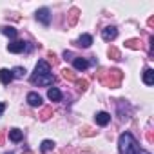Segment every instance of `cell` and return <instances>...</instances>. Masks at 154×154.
Returning a JSON list of instances; mask_svg holds the SVG:
<instances>
[{
  "instance_id": "31",
  "label": "cell",
  "mask_w": 154,
  "mask_h": 154,
  "mask_svg": "<svg viewBox=\"0 0 154 154\" xmlns=\"http://www.w3.org/2000/svg\"><path fill=\"white\" fill-rule=\"evenodd\" d=\"M24 154H33V152H29V150H26V152H24Z\"/></svg>"
},
{
  "instance_id": "32",
  "label": "cell",
  "mask_w": 154,
  "mask_h": 154,
  "mask_svg": "<svg viewBox=\"0 0 154 154\" xmlns=\"http://www.w3.org/2000/svg\"><path fill=\"white\" fill-rule=\"evenodd\" d=\"M6 154H13V152H6Z\"/></svg>"
},
{
  "instance_id": "15",
  "label": "cell",
  "mask_w": 154,
  "mask_h": 154,
  "mask_svg": "<svg viewBox=\"0 0 154 154\" xmlns=\"http://www.w3.org/2000/svg\"><path fill=\"white\" fill-rule=\"evenodd\" d=\"M47 98H49L51 102H60V100H62V93H60L56 87H51V89L47 91Z\"/></svg>"
},
{
  "instance_id": "13",
  "label": "cell",
  "mask_w": 154,
  "mask_h": 154,
  "mask_svg": "<svg viewBox=\"0 0 154 154\" xmlns=\"http://www.w3.org/2000/svg\"><path fill=\"white\" fill-rule=\"evenodd\" d=\"M91 44H93L91 35H82L78 40H76V45H80V47H91Z\"/></svg>"
},
{
  "instance_id": "28",
  "label": "cell",
  "mask_w": 154,
  "mask_h": 154,
  "mask_svg": "<svg viewBox=\"0 0 154 154\" xmlns=\"http://www.w3.org/2000/svg\"><path fill=\"white\" fill-rule=\"evenodd\" d=\"M4 136H6V131H0V145L4 143Z\"/></svg>"
},
{
  "instance_id": "24",
  "label": "cell",
  "mask_w": 154,
  "mask_h": 154,
  "mask_svg": "<svg viewBox=\"0 0 154 154\" xmlns=\"http://www.w3.org/2000/svg\"><path fill=\"white\" fill-rule=\"evenodd\" d=\"M11 72H13V78H22V76L26 74V69L24 67H15Z\"/></svg>"
},
{
  "instance_id": "27",
  "label": "cell",
  "mask_w": 154,
  "mask_h": 154,
  "mask_svg": "<svg viewBox=\"0 0 154 154\" xmlns=\"http://www.w3.org/2000/svg\"><path fill=\"white\" fill-rule=\"evenodd\" d=\"M72 56H74V54H72L71 51H65V53H63V58H65V60H72Z\"/></svg>"
},
{
  "instance_id": "20",
  "label": "cell",
  "mask_w": 154,
  "mask_h": 154,
  "mask_svg": "<svg viewBox=\"0 0 154 154\" xmlns=\"http://www.w3.org/2000/svg\"><path fill=\"white\" fill-rule=\"evenodd\" d=\"M125 47H129V49H141V42L138 38H131V40L125 42Z\"/></svg>"
},
{
  "instance_id": "12",
  "label": "cell",
  "mask_w": 154,
  "mask_h": 154,
  "mask_svg": "<svg viewBox=\"0 0 154 154\" xmlns=\"http://www.w3.org/2000/svg\"><path fill=\"white\" fill-rule=\"evenodd\" d=\"M72 63H74V69L76 71H85L89 67V62L85 58H72Z\"/></svg>"
},
{
  "instance_id": "22",
  "label": "cell",
  "mask_w": 154,
  "mask_h": 154,
  "mask_svg": "<svg viewBox=\"0 0 154 154\" xmlns=\"http://www.w3.org/2000/svg\"><path fill=\"white\" fill-rule=\"evenodd\" d=\"M62 76H63L65 80H71V82L76 80V76H74V72H72L71 69H62Z\"/></svg>"
},
{
  "instance_id": "11",
  "label": "cell",
  "mask_w": 154,
  "mask_h": 154,
  "mask_svg": "<svg viewBox=\"0 0 154 154\" xmlns=\"http://www.w3.org/2000/svg\"><path fill=\"white\" fill-rule=\"evenodd\" d=\"M94 120H96V123H98V125L105 127V125H107V123L111 122V114H109V112H103V111H102V112H98V114L94 116Z\"/></svg>"
},
{
  "instance_id": "30",
  "label": "cell",
  "mask_w": 154,
  "mask_h": 154,
  "mask_svg": "<svg viewBox=\"0 0 154 154\" xmlns=\"http://www.w3.org/2000/svg\"><path fill=\"white\" fill-rule=\"evenodd\" d=\"M138 154H150V152H147V150H138Z\"/></svg>"
},
{
  "instance_id": "29",
  "label": "cell",
  "mask_w": 154,
  "mask_h": 154,
  "mask_svg": "<svg viewBox=\"0 0 154 154\" xmlns=\"http://www.w3.org/2000/svg\"><path fill=\"white\" fill-rule=\"evenodd\" d=\"M4 111H6V105H4V103H2V102H0V114H2V112H4Z\"/></svg>"
},
{
  "instance_id": "10",
  "label": "cell",
  "mask_w": 154,
  "mask_h": 154,
  "mask_svg": "<svg viewBox=\"0 0 154 154\" xmlns=\"http://www.w3.org/2000/svg\"><path fill=\"white\" fill-rule=\"evenodd\" d=\"M0 82H2L4 85L11 84L13 82V72L9 69H0Z\"/></svg>"
},
{
  "instance_id": "3",
  "label": "cell",
  "mask_w": 154,
  "mask_h": 154,
  "mask_svg": "<svg viewBox=\"0 0 154 154\" xmlns=\"http://www.w3.org/2000/svg\"><path fill=\"white\" fill-rule=\"evenodd\" d=\"M45 74H51V65L45 62V60H40L35 67V74L33 76H45Z\"/></svg>"
},
{
  "instance_id": "2",
  "label": "cell",
  "mask_w": 154,
  "mask_h": 154,
  "mask_svg": "<svg viewBox=\"0 0 154 154\" xmlns=\"http://www.w3.org/2000/svg\"><path fill=\"white\" fill-rule=\"evenodd\" d=\"M118 150L120 154H138L140 147H138V141L134 140V136L131 132H123L118 140Z\"/></svg>"
},
{
  "instance_id": "26",
  "label": "cell",
  "mask_w": 154,
  "mask_h": 154,
  "mask_svg": "<svg viewBox=\"0 0 154 154\" xmlns=\"http://www.w3.org/2000/svg\"><path fill=\"white\" fill-rule=\"evenodd\" d=\"M47 56L51 58V62H53V65H56V63H58V58H56V54H54V53H47Z\"/></svg>"
},
{
  "instance_id": "19",
  "label": "cell",
  "mask_w": 154,
  "mask_h": 154,
  "mask_svg": "<svg viewBox=\"0 0 154 154\" xmlns=\"http://www.w3.org/2000/svg\"><path fill=\"white\" fill-rule=\"evenodd\" d=\"M53 149H54V141H53V140H44L42 145H40V150H42V152H49V150H53Z\"/></svg>"
},
{
  "instance_id": "6",
  "label": "cell",
  "mask_w": 154,
  "mask_h": 154,
  "mask_svg": "<svg viewBox=\"0 0 154 154\" xmlns=\"http://www.w3.org/2000/svg\"><path fill=\"white\" fill-rule=\"evenodd\" d=\"M116 36H118V29H116L114 26H109V27H105V29L102 31V38H103L105 42H112Z\"/></svg>"
},
{
  "instance_id": "5",
  "label": "cell",
  "mask_w": 154,
  "mask_h": 154,
  "mask_svg": "<svg viewBox=\"0 0 154 154\" xmlns=\"http://www.w3.org/2000/svg\"><path fill=\"white\" fill-rule=\"evenodd\" d=\"M36 20L42 22L44 26H49V22H51V13H49V9H47V8L38 9V11H36Z\"/></svg>"
},
{
  "instance_id": "17",
  "label": "cell",
  "mask_w": 154,
  "mask_h": 154,
  "mask_svg": "<svg viewBox=\"0 0 154 154\" xmlns=\"http://www.w3.org/2000/svg\"><path fill=\"white\" fill-rule=\"evenodd\" d=\"M0 33L6 35V36H9V38H15L18 35V31L15 27H11V26H2V27H0Z\"/></svg>"
},
{
  "instance_id": "9",
  "label": "cell",
  "mask_w": 154,
  "mask_h": 154,
  "mask_svg": "<svg viewBox=\"0 0 154 154\" xmlns=\"http://www.w3.org/2000/svg\"><path fill=\"white\" fill-rule=\"evenodd\" d=\"M27 103H29L31 107H40V105H42V96H40L38 93H29V94H27Z\"/></svg>"
},
{
  "instance_id": "7",
  "label": "cell",
  "mask_w": 154,
  "mask_h": 154,
  "mask_svg": "<svg viewBox=\"0 0 154 154\" xmlns=\"http://www.w3.org/2000/svg\"><path fill=\"white\" fill-rule=\"evenodd\" d=\"M78 18H80V9H78V8H71V11H69V15H67V24H69V27L76 26Z\"/></svg>"
},
{
  "instance_id": "1",
  "label": "cell",
  "mask_w": 154,
  "mask_h": 154,
  "mask_svg": "<svg viewBox=\"0 0 154 154\" xmlns=\"http://www.w3.org/2000/svg\"><path fill=\"white\" fill-rule=\"evenodd\" d=\"M96 76H98V80H100L105 87L116 89V87H120V84H122L123 72H122L120 69H111V71H107V69H98Z\"/></svg>"
},
{
  "instance_id": "14",
  "label": "cell",
  "mask_w": 154,
  "mask_h": 154,
  "mask_svg": "<svg viewBox=\"0 0 154 154\" xmlns=\"http://www.w3.org/2000/svg\"><path fill=\"white\" fill-rule=\"evenodd\" d=\"M143 84H145V85H152V84H154V71H152L150 67L143 71Z\"/></svg>"
},
{
  "instance_id": "25",
  "label": "cell",
  "mask_w": 154,
  "mask_h": 154,
  "mask_svg": "<svg viewBox=\"0 0 154 154\" xmlns=\"http://www.w3.org/2000/svg\"><path fill=\"white\" fill-rule=\"evenodd\" d=\"M80 134H82V136H94L96 132H94L93 129H89V127H84V129H80Z\"/></svg>"
},
{
  "instance_id": "23",
  "label": "cell",
  "mask_w": 154,
  "mask_h": 154,
  "mask_svg": "<svg viewBox=\"0 0 154 154\" xmlns=\"http://www.w3.org/2000/svg\"><path fill=\"white\" fill-rule=\"evenodd\" d=\"M51 116H53V107H45V109L42 111V114H40V120L45 122V120H49Z\"/></svg>"
},
{
  "instance_id": "8",
  "label": "cell",
  "mask_w": 154,
  "mask_h": 154,
  "mask_svg": "<svg viewBox=\"0 0 154 154\" xmlns=\"http://www.w3.org/2000/svg\"><path fill=\"white\" fill-rule=\"evenodd\" d=\"M26 49V42L24 40H17V42H11L8 45V51L9 53H22Z\"/></svg>"
},
{
  "instance_id": "18",
  "label": "cell",
  "mask_w": 154,
  "mask_h": 154,
  "mask_svg": "<svg viewBox=\"0 0 154 154\" xmlns=\"http://www.w3.org/2000/svg\"><path fill=\"white\" fill-rule=\"evenodd\" d=\"M74 84H76V87H78V91H82V93H85L87 87H89V82H87L85 78H76Z\"/></svg>"
},
{
  "instance_id": "4",
  "label": "cell",
  "mask_w": 154,
  "mask_h": 154,
  "mask_svg": "<svg viewBox=\"0 0 154 154\" xmlns=\"http://www.w3.org/2000/svg\"><path fill=\"white\" fill-rule=\"evenodd\" d=\"M31 82H33V84H38V85H53V84H54V76H53V74L31 76Z\"/></svg>"
},
{
  "instance_id": "21",
  "label": "cell",
  "mask_w": 154,
  "mask_h": 154,
  "mask_svg": "<svg viewBox=\"0 0 154 154\" xmlns=\"http://www.w3.org/2000/svg\"><path fill=\"white\" fill-rule=\"evenodd\" d=\"M107 54H109V58H112V60H120L122 58V54H120V51L114 47V45H111L109 47V51H107Z\"/></svg>"
},
{
  "instance_id": "16",
  "label": "cell",
  "mask_w": 154,
  "mask_h": 154,
  "mask_svg": "<svg viewBox=\"0 0 154 154\" xmlns=\"http://www.w3.org/2000/svg\"><path fill=\"white\" fill-rule=\"evenodd\" d=\"M22 138H24V132H22L20 129H11V131H9V140H11V141L18 143V141H22Z\"/></svg>"
}]
</instances>
